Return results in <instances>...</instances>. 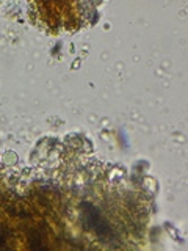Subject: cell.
<instances>
[{"instance_id":"7a4b0ae2","label":"cell","mask_w":188,"mask_h":251,"mask_svg":"<svg viewBox=\"0 0 188 251\" xmlns=\"http://www.w3.org/2000/svg\"><path fill=\"white\" fill-rule=\"evenodd\" d=\"M0 247H5V243H3V240H2V235H0Z\"/></svg>"},{"instance_id":"6da1fadb","label":"cell","mask_w":188,"mask_h":251,"mask_svg":"<svg viewBox=\"0 0 188 251\" xmlns=\"http://www.w3.org/2000/svg\"><path fill=\"white\" fill-rule=\"evenodd\" d=\"M83 218L88 227L96 231L99 237H102L104 240H112V227H110V225L105 222V218L100 215V212L96 207L91 206V204H83Z\"/></svg>"}]
</instances>
